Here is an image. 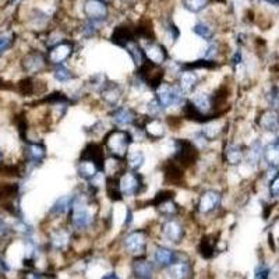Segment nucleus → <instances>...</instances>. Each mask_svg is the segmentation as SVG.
<instances>
[{
	"label": "nucleus",
	"mask_w": 279,
	"mask_h": 279,
	"mask_svg": "<svg viewBox=\"0 0 279 279\" xmlns=\"http://www.w3.org/2000/svg\"><path fill=\"white\" fill-rule=\"evenodd\" d=\"M158 211H159V214H162L163 216H173V215L177 212V207H176V204L172 200H166V201L161 202L159 205H158Z\"/></svg>",
	"instance_id": "33"
},
{
	"label": "nucleus",
	"mask_w": 279,
	"mask_h": 279,
	"mask_svg": "<svg viewBox=\"0 0 279 279\" xmlns=\"http://www.w3.org/2000/svg\"><path fill=\"white\" fill-rule=\"evenodd\" d=\"M209 0H183V7L190 13H200L208 6Z\"/></svg>",
	"instance_id": "30"
},
{
	"label": "nucleus",
	"mask_w": 279,
	"mask_h": 279,
	"mask_svg": "<svg viewBox=\"0 0 279 279\" xmlns=\"http://www.w3.org/2000/svg\"><path fill=\"white\" fill-rule=\"evenodd\" d=\"M124 248L129 251L130 254L134 255H141L145 253V247H147V237L145 233L141 230H136V232H131L126 237H124Z\"/></svg>",
	"instance_id": "5"
},
{
	"label": "nucleus",
	"mask_w": 279,
	"mask_h": 279,
	"mask_svg": "<svg viewBox=\"0 0 279 279\" xmlns=\"http://www.w3.org/2000/svg\"><path fill=\"white\" fill-rule=\"evenodd\" d=\"M133 273L137 279H151L154 273V265L147 260H137L133 264Z\"/></svg>",
	"instance_id": "20"
},
{
	"label": "nucleus",
	"mask_w": 279,
	"mask_h": 279,
	"mask_svg": "<svg viewBox=\"0 0 279 279\" xmlns=\"http://www.w3.org/2000/svg\"><path fill=\"white\" fill-rule=\"evenodd\" d=\"M165 126L163 123L159 120V119H155V117H151L148 122L145 123V127H144V136L151 137V138H162L165 136Z\"/></svg>",
	"instance_id": "18"
},
{
	"label": "nucleus",
	"mask_w": 279,
	"mask_h": 279,
	"mask_svg": "<svg viewBox=\"0 0 279 279\" xmlns=\"http://www.w3.org/2000/svg\"><path fill=\"white\" fill-rule=\"evenodd\" d=\"M141 184H143V180L134 170V172H127V173L122 175L117 186H119L120 194L123 197H133V195L138 194Z\"/></svg>",
	"instance_id": "4"
},
{
	"label": "nucleus",
	"mask_w": 279,
	"mask_h": 279,
	"mask_svg": "<svg viewBox=\"0 0 279 279\" xmlns=\"http://www.w3.org/2000/svg\"><path fill=\"white\" fill-rule=\"evenodd\" d=\"M193 33H194L195 35H198L200 38L205 39V41H211L212 37H214V30L208 26L207 23H197V24L193 27Z\"/></svg>",
	"instance_id": "29"
},
{
	"label": "nucleus",
	"mask_w": 279,
	"mask_h": 279,
	"mask_svg": "<svg viewBox=\"0 0 279 279\" xmlns=\"http://www.w3.org/2000/svg\"><path fill=\"white\" fill-rule=\"evenodd\" d=\"M190 275V265L184 261H175L168 268V276L170 279H187Z\"/></svg>",
	"instance_id": "21"
},
{
	"label": "nucleus",
	"mask_w": 279,
	"mask_h": 279,
	"mask_svg": "<svg viewBox=\"0 0 279 279\" xmlns=\"http://www.w3.org/2000/svg\"><path fill=\"white\" fill-rule=\"evenodd\" d=\"M72 44H69V42H62V44H58V45L53 46L48 58H49V60L52 62L53 65H63L66 60L72 56Z\"/></svg>",
	"instance_id": "13"
},
{
	"label": "nucleus",
	"mask_w": 279,
	"mask_h": 279,
	"mask_svg": "<svg viewBox=\"0 0 279 279\" xmlns=\"http://www.w3.org/2000/svg\"><path fill=\"white\" fill-rule=\"evenodd\" d=\"M161 232L163 237L170 243H180L184 234L183 226L175 219H168L165 222L161 227Z\"/></svg>",
	"instance_id": "10"
},
{
	"label": "nucleus",
	"mask_w": 279,
	"mask_h": 279,
	"mask_svg": "<svg viewBox=\"0 0 279 279\" xmlns=\"http://www.w3.org/2000/svg\"><path fill=\"white\" fill-rule=\"evenodd\" d=\"M27 279H41V276L35 275V273H31V275H28V278H27Z\"/></svg>",
	"instance_id": "39"
},
{
	"label": "nucleus",
	"mask_w": 279,
	"mask_h": 279,
	"mask_svg": "<svg viewBox=\"0 0 279 279\" xmlns=\"http://www.w3.org/2000/svg\"><path fill=\"white\" fill-rule=\"evenodd\" d=\"M45 66V59L39 53H31L24 59V69L28 73H37Z\"/></svg>",
	"instance_id": "25"
},
{
	"label": "nucleus",
	"mask_w": 279,
	"mask_h": 279,
	"mask_svg": "<svg viewBox=\"0 0 279 279\" xmlns=\"http://www.w3.org/2000/svg\"><path fill=\"white\" fill-rule=\"evenodd\" d=\"M69 240H70V236L66 230H56L55 233L52 234V244L55 248H66L67 244H69Z\"/></svg>",
	"instance_id": "28"
},
{
	"label": "nucleus",
	"mask_w": 279,
	"mask_h": 279,
	"mask_svg": "<svg viewBox=\"0 0 279 279\" xmlns=\"http://www.w3.org/2000/svg\"><path fill=\"white\" fill-rule=\"evenodd\" d=\"M72 225L78 230L87 229L92 225L94 214L88 207L84 195H74L72 205Z\"/></svg>",
	"instance_id": "1"
},
{
	"label": "nucleus",
	"mask_w": 279,
	"mask_h": 279,
	"mask_svg": "<svg viewBox=\"0 0 279 279\" xmlns=\"http://www.w3.org/2000/svg\"><path fill=\"white\" fill-rule=\"evenodd\" d=\"M28 154L33 162H41L45 158V148L39 144H33L28 147Z\"/></svg>",
	"instance_id": "31"
},
{
	"label": "nucleus",
	"mask_w": 279,
	"mask_h": 279,
	"mask_svg": "<svg viewBox=\"0 0 279 279\" xmlns=\"http://www.w3.org/2000/svg\"><path fill=\"white\" fill-rule=\"evenodd\" d=\"M163 111H165V108H163L162 105L159 104V101H158L156 98L151 99L148 104H147V112H148V115L151 117L159 119V116L162 115Z\"/></svg>",
	"instance_id": "32"
},
{
	"label": "nucleus",
	"mask_w": 279,
	"mask_h": 279,
	"mask_svg": "<svg viewBox=\"0 0 279 279\" xmlns=\"http://www.w3.org/2000/svg\"><path fill=\"white\" fill-rule=\"evenodd\" d=\"M101 2H108V0H101Z\"/></svg>",
	"instance_id": "41"
},
{
	"label": "nucleus",
	"mask_w": 279,
	"mask_h": 279,
	"mask_svg": "<svg viewBox=\"0 0 279 279\" xmlns=\"http://www.w3.org/2000/svg\"><path fill=\"white\" fill-rule=\"evenodd\" d=\"M201 131L208 141H212V140H215L216 137L219 136L221 129H219V126H216L215 123H211V124H207V126H204Z\"/></svg>",
	"instance_id": "34"
},
{
	"label": "nucleus",
	"mask_w": 279,
	"mask_h": 279,
	"mask_svg": "<svg viewBox=\"0 0 279 279\" xmlns=\"http://www.w3.org/2000/svg\"><path fill=\"white\" fill-rule=\"evenodd\" d=\"M190 106L198 115H205L212 108V98L209 94H205V92L194 94V97L191 98V101H190Z\"/></svg>",
	"instance_id": "14"
},
{
	"label": "nucleus",
	"mask_w": 279,
	"mask_h": 279,
	"mask_svg": "<svg viewBox=\"0 0 279 279\" xmlns=\"http://www.w3.org/2000/svg\"><path fill=\"white\" fill-rule=\"evenodd\" d=\"M127 162H129V166L137 172L138 169L143 166L144 162H145V155H144L143 151H140V149L129 151V154H127Z\"/></svg>",
	"instance_id": "26"
},
{
	"label": "nucleus",
	"mask_w": 279,
	"mask_h": 279,
	"mask_svg": "<svg viewBox=\"0 0 279 279\" xmlns=\"http://www.w3.org/2000/svg\"><path fill=\"white\" fill-rule=\"evenodd\" d=\"M10 44H12V35H2L0 37V55L6 51L7 48L10 46Z\"/></svg>",
	"instance_id": "37"
},
{
	"label": "nucleus",
	"mask_w": 279,
	"mask_h": 279,
	"mask_svg": "<svg viewBox=\"0 0 279 279\" xmlns=\"http://www.w3.org/2000/svg\"><path fill=\"white\" fill-rule=\"evenodd\" d=\"M258 126L266 133H279V112L276 109H266L258 117Z\"/></svg>",
	"instance_id": "8"
},
{
	"label": "nucleus",
	"mask_w": 279,
	"mask_h": 279,
	"mask_svg": "<svg viewBox=\"0 0 279 279\" xmlns=\"http://www.w3.org/2000/svg\"><path fill=\"white\" fill-rule=\"evenodd\" d=\"M144 56L154 65H162L168 58L166 51L159 44H147L144 48Z\"/></svg>",
	"instance_id": "15"
},
{
	"label": "nucleus",
	"mask_w": 279,
	"mask_h": 279,
	"mask_svg": "<svg viewBox=\"0 0 279 279\" xmlns=\"http://www.w3.org/2000/svg\"><path fill=\"white\" fill-rule=\"evenodd\" d=\"M99 94H101V99L104 104L111 108H116L119 101L122 99L123 90L117 83H105L104 87L99 90Z\"/></svg>",
	"instance_id": "7"
},
{
	"label": "nucleus",
	"mask_w": 279,
	"mask_h": 279,
	"mask_svg": "<svg viewBox=\"0 0 279 279\" xmlns=\"http://www.w3.org/2000/svg\"><path fill=\"white\" fill-rule=\"evenodd\" d=\"M136 119V112L130 108H127V106L116 108L112 113V120L119 127H129L131 124H134Z\"/></svg>",
	"instance_id": "12"
},
{
	"label": "nucleus",
	"mask_w": 279,
	"mask_h": 279,
	"mask_svg": "<svg viewBox=\"0 0 279 279\" xmlns=\"http://www.w3.org/2000/svg\"><path fill=\"white\" fill-rule=\"evenodd\" d=\"M123 2H129V0H123Z\"/></svg>",
	"instance_id": "42"
},
{
	"label": "nucleus",
	"mask_w": 279,
	"mask_h": 279,
	"mask_svg": "<svg viewBox=\"0 0 279 279\" xmlns=\"http://www.w3.org/2000/svg\"><path fill=\"white\" fill-rule=\"evenodd\" d=\"M9 232V227L3 221H0V236H5Z\"/></svg>",
	"instance_id": "38"
},
{
	"label": "nucleus",
	"mask_w": 279,
	"mask_h": 279,
	"mask_svg": "<svg viewBox=\"0 0 279 279\" xmlns=\"http://www.w3.org/2000/svg\"><path fill=\"white\" fill-rule=\"evenodd\" d=\"M184 95L186 94L182 91V88L179 85L162 83V84L158 85V88H156L155 98L159 101V104L166 109V108L182 105L183 101H184Z\"/></svg>",
	"instance_id": "3"
},
{
	"label": "nucleus",
	"mask_w": 279,
	"mask_h": 279,
	"mask_svg": "<svg viewBox=\"0 0 279 279\" xmlns=\"http://www.w3.org/2000/svg\"><path fill=\"white\" fill-rule=\"evenodd\" d=\"M131 141H133V137L129 131L113 130L106 137V148L113 156L123 158L129 154V147H130Z\"/></svg>",
	"instance_id": "2"
},
{
	"label": "nucleus",
	"mask_w": 279,
	"mask_h": 279,
	"mask_svg": "<svg viewBox=\"0 0 279 279\" xmlns=\"http://www.w3.org/2000/svg\"><path fill=\"white\" fill-rule=\"evenodd\" d=\"M268 190H269V195L272 198H279V172L271 179Z\"/></svg>",
	"instance_id": "36"
},
{
	"label": "nucleus",
	"mask_w": 279,
	"mask_h": 279,
	"mask_svg": "<svg viewBox=\"0 0 279 279\" xmlns=\"http://www.w3.org/2000/svg\"><path fill=\"white\" fill-rule=\"evenodd\" d=\"M262 159L268 165V168H279V143L272 141L264 147Z\"/></svg>",
	"instance_id": "17"
},
{
	"label": "nucleus",
	"mask_w": 279,
	"mask_h": 279,
	"mask_svg": "<svg viewBox=\"0 0 279 279\" xmlns=\"http://www.w3.org/2000/svg\"><path fill=\"white\" fill-rule=\"evenodd\" d=\"M219 204H221L219 193L215 190H208V191L202 193L200 200H198V211L201 214H209L219 207Z\"/></svg>",
	"instance_id": "9"
},
{
	"label": "nucleus",
	"mask_w": 279,
	"mask_h": 279,
	"mask_svg": "<svg viewBox=\"0 0 279 279\" xmlns=\"http://www.w3.org/2000/svg\"><path fill=\"white\" fill-rule=\"evenodd\" d=\"M268 3H272V5H279V0H265Z\"/></svg>",
	"instance_id": "40"
},
{
	"label": "nucleus",
	"mask_w": 279,
	"mask_h": 279,
	"mask_svg": "<svg viewBox=\"0 0 279 279\" xmlns=\"http://www.w3.org/2000/svg\"><path fill=\"white\" fill-rule=\"evenodd\" d=\"M85 17L94 21V23H99L108 17V7L105 5V2L101 0H87L83 7Z\"/></svg>",
	"instance_id": "6"
},
{
	"label": "nucleus",
	"mask_w": 279,
	"mask_h": 279,
	"mask_svg": "<svg viewBox=\"0 0 279 279\" xmlns=\"http://www.w3.org/2000/svg\"><path fill=\"white\" fill-rule=\"evenodd\" d=\"M154 260L161 266H169L176 261V254L168 247H158L154 254Z\"/></svg>",
	"instance_id": "22"
},
{
	"label": "nucleus",
	"mask_w": 279,
	"mask_h": 279,
	"mask_svg": "<svg viewBox=\"0 0 279 279\" xmlns=\"http://www.w3.org/2000/svg\"><path fill=\"white\" fill-rule=\"evenodd\" d=\"M225 159L229 165H240L244 159V151L237 144H229L225 148Z\"/></svg>",
	"instance_id": "19"
},
{
	"label": "nucleus",
	"mask_w": 279,
	"mask_h": 279,
	"mask_svg": "<svg viewBox=\"0 0 279 279\" xmlns=\"http://www.w3.org/2000/svg\"><path fill=\"white\" fill-rule=\"evenodd\" d=\"M77 173L80 177H83L85 180H91L94 176L99 173V163L97 158L87 156L84 159H81L77 163Z\"/></svg>",
	"instance_id": "11"
},
{
	"label": "nucleus",
	"mask_w": 279,
	"mask_h": 279,
	"mask_svg": "<svg viewBox=\"0 0 279 279\" xmlns=\"http://www.w3.org/2000/svg\"><path fill=\"white\" fill-rule=\"evenodd\" d=\"M269 104L272 108H278L279 106V74L275 83H273L271 92H269Z\"/></svg>",
	"instance_id": "35"
},
{
	"label": "nucleus",
	"mask_w": 279,
	"mask_h": 279,
	"mask_svg": "<svg viewBox=\"0 0 279 279\" xmlns=\"http://www.w3.org/2000/svg\"><path fill=\"white\" fill-rule=\"evenodd\" d=\"M73 198H74V195H70V194L62 195V197L58 198L56 202L53 204L52 209H51V214H53V215L67 214V212L72 209Z\"/></svg>",
	"instance_id": "23"
},
{
	"label": "nucleus",
	"mask_w": 279,
	"mask_h": 279,
	"mask_svg": "<svg viewBox=\"0 0 279 279\" xmlns=\"http://www.w3.org/2000/svg\"><path fill=\"white\" fill-rule=\"evenodd\" d=\"M53 77H55V80H56L58 83L65 84V83L72 81L73 78H74V76H73L72 72H70L65 65H58L56 66V69H55V72H53Z\"/></svg>",
	"instance_id": "27"
},
{
	"label": "nucleus",
	"mask_w": 279,
	"mask_h": 279,
	"mask_svg": "<svg viewBox=\"0 0 279 279\" xmlns=\"http://www.w3.org/2000/svg\"><path fill=\"white\" fill-rule=\"evenodd\" d=\"M200 81L198 74L193 70H184L179 74V87L182 88L184 94H191L197 88Z\"/></svg>",
	"instance_id": "16"
},
{
	"label": "nucleus",
	"mask_w": 279,
	"mask_h": 279,
	"mask_svg": "<svg viewBox=\"0 0 279 279\" xmlns=\"http://www.w3.org/2000/svg\"><path fill=\"white\" fill-rule=\"evenodd\" d=\"M262 152H264V147H262V144H261L260 140H255V141L250 145L248 151H247L246 154L247 163H250V165L255 166V165L262 159Z\"/></svg>",
	"instance_id": "24"
}]
</instances>
